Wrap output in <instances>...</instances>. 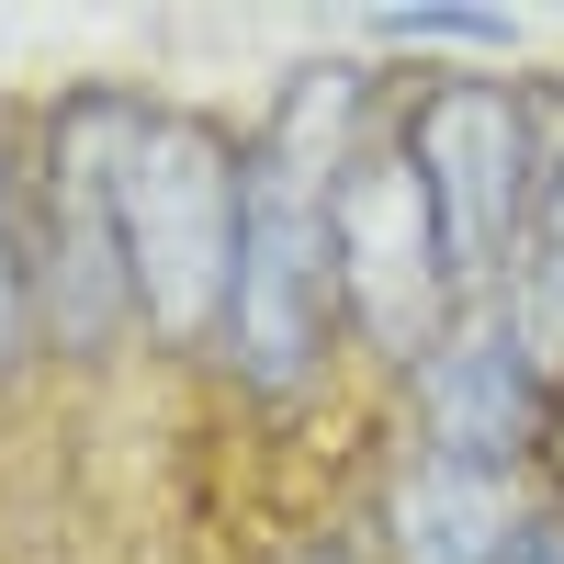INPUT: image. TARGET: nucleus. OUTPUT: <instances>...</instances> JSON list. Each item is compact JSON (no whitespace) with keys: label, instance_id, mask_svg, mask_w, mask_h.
Instances as JSON below:
<instances>
[{"label":"nucleus","instance_id":"obj_1","mask_svg":"<svg viewBox=\"0 0 564 564\" xmlns=\"http://www.w3.org/2000/svg\"><path fill=\"white\" fill-rule=\"evenodd\" d=\"M238 226H249V159L204 113H135L124 135V282L148 339L193 350L226 339V282H238Z\"/></svg>","mask_w":564,"mask_h":564},{"label":"nucleus","instance_id":"obj_2","mask_svg":"<svg viewBox=\"0 0 564 564\" xmlns=\"http://www.w3.org/2000/svg\"><path fill=\"white\" fill-rule=\"evenodd\" d=\"M148 102L124 90H79L45 124V181H34V327H57V350H113L135 316L124 282V135Z\"/></svg>","mask_w":564,"mask_h":564},{"label":"nucleus","instance_id":"obj_3","mask_svg":"<svg viewBox=\"0 0 564 564\" xmlns=\"http://www.w3.org/2000/svg\"><path fill=\"white\" fill-rule=\"evenodd\" d=\"M327 181L294 148L249 159V226H238V282H226V361L249 395H305L327 361V305H339V260H327Z\"/></svg>","mask_w":564,"mask_h":564},{"label":"nucleus","instance_id":"obj_4","mask_svg":"<svg viewBox=\"0 0 564 564\" xmlns=\"http://www.w3.org/2000/svg\"><path fill=\"white\" fill-rule=\"evenodd\" d=\"M395 148L417 159V181H430V204H441L452 282L486 294V282L520 260V226H531L542 181H553L542 170V135H531V102L497 90V79H430Z\"/></svg>","mask_w":564,"mask_h":564},{"label":"nucleus","instance_id":"obj_5","mask_svg":"<svg viewBox=\"0 0 564 564\" xmlns=\"http://www.w3.org/2000/svg\"><path fill=\"white\" fill-rule=\"evenodd\" d=\"M327 260H339V305L384 350H406V361L441 350L452 249H441V204H430L406 148H350L339 159V181H327Z\"/></svg>","mask_w":564,"mask_h":564},{"label":"nucleus","instance_id":"obj_6","mask_svg":"<svg viewBox=\"0 0 564 564\" xmlns=\"http://www.w3.org/2000/svg\"><path fill=\"white\" fill-rule=\"evenodd\" d=\"M417 417H430V452H463V463H520L542 441V350L520 339L508 305L441 327V350L417 361Z\"/></svg>","mask_w":564,"mask_h":564},{"label":"nucleus","instance_id":"obj_7","mask_svg":"<svg viewBox=\"0 0 564 564\" xmlns=\"http://www.w3.org/2000/svg\"><path fill=\"white\" fill-rule=\"evenodd\" d=\"M531 508L508 486V463H463V452H417L395 497H384V531L395 564H508V531Z\"/></svg>","mask_w":564,"mask_h":564},{"label":"nucleus","instance_id":"obj_8","mask_svg":"<svg viewBox=\"0 0 564 564\" xmlns=\"http://www.w3.org/2000/svg\"><path fill=\"white\" fill-rule=\"evenodd\" d=\"M508 316H520V339L542 350V361H564V159H553V181H542V204H531V226H520V260H508Z\"/></svg>","mask_w":564,"mask_h":564},{"label":"nucleus","instance_id":"obj_9","mask_svg":"<svg viewBox=\"0 0 564 564\" xmlns=\"http://www.w3.org/2000/svg\"><path fill=\"white\" fill-rule=\"evenodd\" d=\"M23 339H34V271L12 249V193H0V372L23 361Z\"/></svg>","mask_w":564,"mask_h":564},{"label":"nucleus","instance_id":"obj_10","mask_svg":"<svg viewBox=\"0 0 564 564\" xmlns=\"http://www.w3.org/2000/svg\"><path fill=\"white\" fill-rule=\"evenodd\" d=\"M384 34H508V12H384Z\"/></svg>","mask_w":564,"mask_h":564},{"label":"nucleus","instance_id":"obj_11","mask_svg":"<svg viewBox=\"0 0 564 564\" xmlns=\"http://www.w3.org/2000/svg\"><path fill=\"white\" fill-rule=\"evenodd\" d=\"M508 564H564V508H531V520L508 531Z\"/></svg>","mask_w":564,"mask_h":564},{"label":"nucleus","instance_id":"obj_12","mask_svg":"<svg viewBox=\"0 0 564 564\" xmlns=\"http://www.w3.org/2000/svg\"><path fill=\"white\" fill-rule=\"evenodd\" d=\"M282 564H350V542H327V531H316V542H294Z\"/></svg>","mask_w":564,"mask_h":564}]
</instances>
